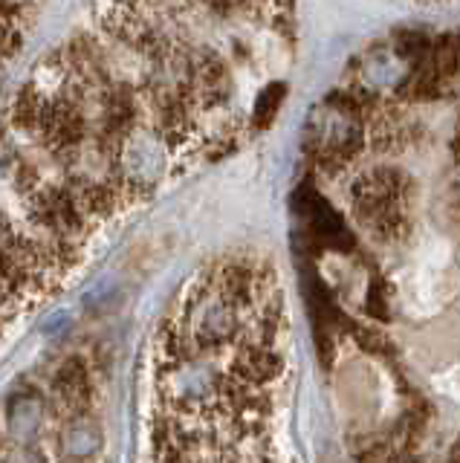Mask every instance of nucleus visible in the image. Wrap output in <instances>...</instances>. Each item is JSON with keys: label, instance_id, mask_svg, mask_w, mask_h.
Segmentation results:
<instances>
[{"label": "nucleus", "instance_id": "423d86ee", "mask_svg": "<svg viewBox=\"0 0 460 463\" xmlns=\"http://www.w3.org/2000/svg\"><path fill=\"white\" fill-rule=\"evenodd\" d=\"M52 391H55V397L61 400L64 409L70 411V417L84 414L88 400H90V373L84 368V362L81 359L64 362L52 380Z\"/></svg>", "mask_w": 460, "mask_h": 463}, {"label": "nucleus", "instance_id": "0eeeda50", "mask_svg": "<svg viewBox=\"0 0 460 463\" xmlns=\"http://www.w3.org/2000/svg\"><path fill=\"white\" fill-rule=\"evenodd\" d=\"M99 449H102V429H99V423H93L88 414L70 417V423L61 431L64 458L84 460V458H93Z\"/></svg>", "mask_w": 460, "mask_h": 463}, {"label": "nucleus", "instance_id": "1a4fd4ad", "mask_svg": "<svg viewBox=\"0 0 460 463\" xmlns=\"http://www.w3.org/2000/svg\"><path fill=\"white\" fill-rule=\"evenodd\" d=\"M388 43L394 47V52L402 58L406 64L417 67L431 58V47H435V38H431L426 29H394Z\"/></svg>", "mask_w": 460, "mask_h": 463}, {"label": "nucleus", "instance_id": "6e6552de", "mask_svg": "<svg viewBox=\"0 0 460 463\" xmlns=\"http://www.w3.org/2000/svg\"><path fill=\"white\" fill-rule=\"evenodd\" d=\"M428 61L435 67L437 76L449 84V93H452L455 81L460 79V29H452V33H443L440 38H435Z\"/></svg>", "mask_w": 460, "mask_h": 463}, {"label": "nucleus", "instance_id": "7ed1b4c3", "mask_svg": "<svg viewBox=\"0 0 460 463\" xmlns=\"http://www.w3.org/2000/svg\"><path fill=\"white\" fill-rule=\"evenodd\" d=\"M293 212L305 223V238L315 250H333V252H351L353 235L344 217L330 206V203L315 192L313 183H301L293 194Z\"/></svg>", "mask_w": 460, "mask_h": 463}, {"label": "nucleus", "instance_id": "ddd939ff", "mask_svg": "<svg viewBox=\"0 0 460 463\" xmlns=\"http://www.w3.org/2000/svg\"><path fill=\"white\" fill-rule=\"evenodd\" d=\"M4 463H47L44 452L35 446H15L12 452L4 458Z\"/></svg>", "mask_w": 460, "mask_h": 463}, {"label": "nucleus", "instance_id": "f03ea898", "mask_svg": "<svg viewBox=\"0 0 460 463\" xmlns=\"http://www.w3.org/2000/svg\"><path fill=\"white\" fill-rule=\"evenodd\" d=\"M408 177L399 168H371L351 183L356 221L380 238H397L406 226Z\"/></svg>", "mask_w": 460, "mask_h": 463}, {"label": "nucleus", "instance_id": "9b49d317", "mask_svg": "<svg viewBox=\"0 0 460 463\" xmlns=\"http://www.w3.org/2000/svg\"><path fill=\"white\" fill-rule=\"evenodd\" d=\"M41 417H44V409H41V400L35 391H23V394H15V400L9 402V429L15 434H35V429L41 426Z\"/></svg>", "mask_w": 460, "mask_h": 463}, {"label": "nucleus", "instance_id": "f8f14e48", "mask_svg": "<svg viewBox=\"0 0 460 463\" xmlns=\"http://www.w3.org/2000/svg\"><path fill=\"white\" fill-rule=\"evenodd\" d=\"M368 313L373 318H380L385 322L388 316H391V307H388V287L382 279H371V287H368Z\"/></svg>", "mask_w": 460, "mask_h": 463}, {"label": "nucleus", "instance_id": "9d476101", "mask_svg": "<svg viewBox=\"0 0 460 463\" xmlns=\"http://www.w3.org/2000/svg\"><path fill=\"white\" fill-rule=\"evenodd\" d=\"M284 96H286V84L284 81H267L261 90H258V96L252 101V116H249V122H252L255 130H267L272 122L278 119Z\"/></svg>", "mask_w": 460, "mask_h": 463}, {"label": "nucleus", "instance_id": "39448f33", "mask_svg": "<svg viewBox=\"0 0 460 463\" xmlns=\"http://www.w3.org/2000/svg\"><path fill=\"white\" fill-rule=\"evenodd\" d=\"M33 217L38 223H44L50 232H55L59 238L76 235L88 223V214H84L81 203L67 185L41 188L33 200Z\"/></svg>", "mask_w": 460, "mask_h": 463}, {"label": "nucleus", "instance_id": "f257e3e1", "mask_svg": "<svg viewBox=\"0 0 460 463\" xmlns=\"http://www.w3.org/2000/svg\"><path fill=\"white\" fill-rule=\"evenodd\" d=\"M377 110L380 99L353 84L339 87L310 110L301 145L322 171L339 174L371 145V119Z\"/></svg>", "mask_w": 460, "mask_h": 463}, {"label": "nucleus", "instance_id": "4468645a", "mask_svg": "<svg viewBox=\"0 0 460 463\" xmlns=\"http://www.w3.org/2000/svg\"><path fill=\"white\" fill-rule=\"evenodd\" d=\"M452 463H460V443L452 449Z\"/></svg>", "mask_w": 460, "mask_h": 463}, {"label": "nucleus", "instance_id": "20e7f679", "mask_svg": "<svg viewBox=\"0 0 460 463\" xmlns=\"http://www.w3.org/2000/svg\"><path fill=\"white\" fill-rule=\"evenodd\" d=\"M411 72H414V67L402 61L391 43L380 41V43H373V47H368L351 64V84L380 101L402 99Z\"/></svg>", "mask_w": 460, "mask_h": 463}]
</instances>
